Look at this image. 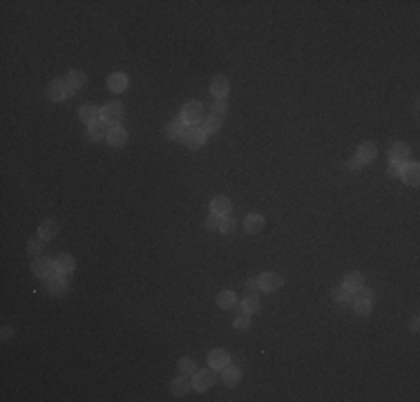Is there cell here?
<instances>
[{
	"mask_svg": "<svg viewBox=\"0 0 420 402\" xmlns=\"http://www.w3.org/2000/svg\"><path fill=\"white\" fill-rule=\"evenodd\" d=\"M259 284V290H264V293H273V290H277L281 286V277L275 275V272H262L257 279Z\"/></svg>",
	"mask_w": 420,
	"mask_h": 402,
	"instance_id": "6",
	"label": "cell"
},
{
	"mask_svg": "<svg viewBox=\"0 0 420 402\" xmlns=\"http://www.w3.org/2000/svg\"><path fill=\"white\" fill-rule=\"evenodd\" d=\"M219 125H221V119H217V116H208V119L201 121V130H204V134H214L219 130Z\"/></svg>",
	"mask_w": 420,
	"mask_h": 402,
	"instance_id": "27",
	"label": "cell"
},
{
	"mask_svg": "<svg viewBox=\"0 0 420 402\" xmlns=\"http://www.w3.org/2000/svg\"><path fill=\"white\" fill-rule=\"evenodd\" d=\"M217 304L221 308H232L235 306V293H230V290H223V293L217 295Z\"/></svg>",
	"mask_w": 420,
	"mask_h": 402,
	"instance_id": "28",
	"label": "cell"
},
{
	"mask_svg": "<svg viewBox=\"0 0 420 402\" xmlns=\"http://www.w3.org/2000/svg\"><path fill=\"white\" fill-rule=\"evenodd\" d=\"M400 168H402L400 163H391L389 165V174H391V177H400Z\"/></svg>",
	"mask_w": 420,
	"mask_h": 402,
	"instance_id": "40",
	"label": "cell"
},
{
	"mask_svg": "<svg viewBox=\"0 0 420 402\" xmlns=\"http://www.w3.org/2000/svg\"><path fill=\"white\" fill-rule=\"evenodd\" d=\"M357 299H373V290L360 288V290H357Z\"/></svg>",
	"mask_w": 420,
	"mask_h": 402,
	"instance_id": "39",
	"label": "cell"
},
{
	"mask_svg": "<svg viewBox=\"0 0 420 402\" xmlns=\"http://www.w3.org/2000/svg\"><path fill=\"white\" fill-rule=\"evenodd\" d=\"M71 94H74V89L67 85V80H52L47 87V96L52 101H63V98L71 96Z\"/></svg>",
	"mask_w": 420,
	"mask_h": 402,
	"instance_id": "3",
	"label": "cell"
},
{
	"mask_svg": "<svg viewBox=\"0 0 420 402\" xmlns=\"http://www.w3.org/2000/svg\"><path fill=\"white\" fill-rule=\"evenodd\" d=\"M400 177L405 179L409 186H418V179H420V168L418 163H407L400 168Z\"/></svg>",
	"mask_w": 420,
	"mask_h": 402,
	"instance_id": "8",
	"label": "cell"
},
{
	"mask_svg": "<svg viewBox=\"0 0 420 402\" xmlns=\"http://www.w3.org/2000/svg\"><path fill=\"white\" fill-rule=\"evenodd\" d=\"M241 308H244L246 313H255V311H259V297L257 295H248V297L241 302Z\"/></svg>",
	"mask_w": 420,
	"mask_h": 402,
	"instance_id": "29",
	"label": "cell"
},
{
	"mask_svg": "<svg viewBox=\"0 0 420 402\" xmlns=\"http://www.w3.org/2000/svg\"><path fill=\"white\" fill-rule=\"evenodd\" d=\"M375 154H378V150H375V145H373V143H369V141L362 143L360 150H357V156H360L362 161H373Z\"/></svg>",
	"mask_w": 420,
	"mask_h": 402,
	"instance_id": "26",
	"label": "cell"
},
{
	"mask_svg": "<svg viewBox=\"0 0 420 402\" xmlns=\"http://www.w3.org/2000/svg\"><path fill=\"white\" fill-rule=\"evenodd\" d=\"M190 384H192V380L188 378L186 373H181L177 380H172V393L174 396H183V393L190 389Z\"/></svg>",
	"mask_w": 420,
	"mask_h": 402,
	"instance_id": "20",
	"label": "cell"
},
{
	"mask_svg": "<svg viewBox=\"0 0 420 402\" xmlns=\"http://www.w3.org/2000/svg\"><path fill=\"white\" fill-rule=\"evenodd\" d=\"M9 335H11V326H4V329H2V339H9Z\"/></svg>",
	"mask_w": 420,
	"mask_h": 402,
	"instance_id": "42",
	"label": "cell"
},
{
	"mask_svg": "<svg viewBox=\"0 0 420 402\" xmlns=\"http://www.w3.org/2000/svg\"><path fill=\"white\" fill-rule=\"evenodd\" d=\"M210 210H212L214 214H219V217L230 214V199H228V197H214V199L210 201Z\"/></svg>",
	"mask_w": 420,
	"mask_h": 402,
	"instance_id": "13",
	"label": "cell"
},
{
	"mask_svg": "<svg viewBox=\"0 0 420 402\" xmlns=\"http://www.w3.org/2000/svg\"><path fill=\"white\" fill-rule=\"evenodd\" d=\"M105 121L103 119H98V121H94V123H89V130H87V134H89V138L92 141H101L103 136H105Z\"/></svg>",
	"mask_w": 420,
	"mask_h": 402,
	"instance_id": "22",
	"label": "cell"
},
{
	"mask_svg": "<svg viewBox=\"0 0 420 402\" xmlns=\"http://www.w3.org/2000/svg\"><path fill=\"white\" fill-rule=\"evenodd\" d=\"M235 226H237V223H235V219H232L230 214H223V217L219 219V230L226 232V235H230V232L235 230Z\"/></svg>",
	"mask_w": 420,
	"mask_h": 402,
	"instance_id": "30",
	"label": "cell"
},
{
	"mask_svg": "<svg viewBox=\"0 0 420 402\" xmlns=\"http://www.w3.org/2000/svg\"><path fill=\"white\" fill-rule=\"evenodd\" d=\"M235 326H237L239 331H246V329H248V326H250V313L241 311L239 315L235 317Z\"/></svg>",
	"mask_w": 420,
	"mask_h": 402,
	"instance_id": "32",
	"label": "cell"
},
{
	"mask_svg": "<svg viewBox=\"0 0 420 402\" xmlns=\"http://www.w3.org/2000/svg\"><path fill=\"white\" fill-rule=\"evenodd\" d=\"M373 308V299H357L355 302V313L357 315H369Z\"/></svg>",
	"mask_w": 420,
	"mask_h": 402,
	"instance_id": "31",
	"label": "cell"
},
{
	"mask_svg": "<svg viewBox=\"0 0 420 402\" xmlns=\"http://www.w3.org/2000/svg\"><path fill=\"white\" fill-rule=\"evenodd\" d=\"M411 331H418V317H414V320H411Z\"/></svg>",
	"mask_w": 420,
	"mask_h": 402,
	"instance_id": "43",
	"label": "cell"
},
{
	"mask_svg": "<svg viewBox=\"0 0 420 402\" xmlns=\"http://www.w3.org/2000/svg\"><path fill=\"white\" fill-rule=\"evenodd\" d=\"M183 121H172V123H168V128H165V134H168V138H172V141H177V138L183 136Z\"/></svg>",
	"mask_w": 420,
	"mask_h": 402,
	"instance_id": "25",
	"label": "cell"
},
{
	"mask_svg": "<svg viewBox=\"0 0 420 402\" xmlns=\"http://www.w3.org/2000/svg\"><path fill=\"white\" fill-rule=\"evenodd\" d=\"M264 230V217L262 214H250V217H246V232H250V235H257V232Z\"/></svg>",
	"mask_w": 420,
	"mask_h": 402,
	"instance_id": "19",
	"label": "cell"
},
{
	"mask_svg": "<svg viewBox=\"0 0 420 402\" xmlns=\"http://www.w3.org/2000/svg\"><path fill=\"white\" fill-rule=\"evenodd\" d=\"M27 250H29V255H38L40 250H43V244H40L38 239H34V241H29V244H27Z\"/></svg>",
	"mask_w": 420,
	"mask_h": 402,
	"instance_id": "37",
	"label": "cell"
},
{
	"mask_svg": "<svg viewBox=\"0 0 420 402\" xmlns=\"http://www.w3.org/2000/svg\"><path fill=\"white\" fill-rule=\"evenodd\" d=\"M221 380H223V384H226V387H235L237 380H239V369H237V366L226 364L221 369Z\"/></svg>",
	"mask_w": 420,
	"mask_h": 402,
	"instance_id": "18",
	"label": "cell"
},
{
	"mask_svg": "<svg viewBox=\"0 0 420 402\" xmlns=\"http://www.w3.org/2000/svg\"><path fill=\"white\" fill-rule=\"evenodd\" d=\"M183 145L186 147H192V150H197V147L204 145L206 141V134L201 128H195V125H188L186 130H183V136H181Z\"/></svg>",
	"mask_w": 420,
	"mask_h": 402,
	"instance_id": "1",
	"label": "cell"
},
{
	"mask_svg": "<svg viewBox=\"0 0 420 402\" xmlns=\"http://www.w3.org/2000/svg\"><path fill=\"white\" fill-rule=\"evenodd\" d=\"M181 121L188 125H197L199 121H204V107H201V103H197V101L186 103L183 112H181Z\"/></svg>",
	"mask_w": 420,
	"mask_h": 402,
	"instance_id": "2",
	"label": "cell"
},
{
	"mask_svg": "<svg viewBox=\"0 0 420 402\" xmlns=\"http://www.w3.org/2000/svg\"><path fill=\"white\" fill-rule=\"evenodd\" d=\"M214 382V373L210 369H204V371H197L195 378H192V387L197 389V391H206V389H210Z\"/></svg>",
	"mask_w": 420,
	"mask_h": 402,
	"instance_id": "7",
	"label": "cell"
},
{
	"mask_svg": "<svg viewBox=\"0 0 420 402\" xmlns=\"http://www.w3.org/2000/svg\"><path fill=\"white\" fill-rule=\"evenodd\" d=\"M54 266H56L58 275H70V272L74 270L76 262H74V257H70V255H61V257L54 262Z\"/></svg>",
	"mask_w": 420,
	"mask_h": 402,
	"instance_id": "14",
	"label": "cell"
},
{
	"mask_svg": "<svg viewBox=\"0 0 420 402\" xmlns=\"http://www.w3.org/2000/svg\"><path fill=\"white\" fill-rule=\"evenodd\" d=\"M208 362H210L212 369H223V366L230 362V357H228V353L223 351V348H214V351H210Z\"/></svg>",
	"mask_w": 420,
	"mask_h": 402,
	"instance_id": "12",
	"label": "cell"
},
{
	"mask_svg": "<svg viewBox=\"0 0 420 402\" xmlns=\"http://www.w3.org/2000/svg\"><path fill=\"white\" fill-rule=\"evenodd\" d=\"M219 214H214V212H210V217L206 219V228H210V230H212V228H219Z\"/></svg>",
	"mask_w": 420,
	"mask_h": 402,
	"instance_id": "36",
	"label": "cell"
},
{
	"mask_svg": "<svg viewBox=\"0 0 420 402\" xmlns=\"http://www.w3.org/2000/svg\"><path fill=\"white\" fill-rule=\"evenodd\" d=\"M212 112H214L212 116H217V119H221V116H226V114H228V103H226V98H217V103H214Z\"/></svg>",
	"mask_w": 420,
	"mask_h": 402,
	"instance_id": "33",
	"label": "cell"
},
{
	"mask_svg": "<svg viewBox=\"0 0 420 402\" xmlns=\"http://www.w3.org/2000/svg\"><path fill=\"white\" fill-rule=\"evenodd\" d=\"M246 286H248L250 290H257L259 288V284H257V279H246Z\"/></svg>",
	"mask_w": 420,
	"mask_h": 402,
	"instance_id": "41",
	"label": "cell"
},
{
	"mask_svg": "<svg viewBox=\"0 0 420 402\" xmlns=\"http://www.w3.org/2000/svg\"><path fill=\"white\" fill-rule=\"evenodd\" d=\"M362 163H364V161H362L360 156H353V159L349 161V168H351V170H360V168H362Z\"/></svg>",
	"mask_w": 420,
	"mask_h": 402,
	"instance_id": "38",
	"label": "cell"
},
{
	"mask_svg": "<svg viewBox=\"0 0 420 402\" xmlns=\"http://www.w3.org/2000/svg\"><path fill=\"white\" fill-rule=\"evenodd\" d=\"M344 288L347 290H360L362 288V275L360 272H349L347 277H344Z\"/></svg>",
	"mask_w": 420,
	"mask_h": 402,
	"instance_id": "24",
	"label": "cell"
},
{
	"mask_svg": "<svg viewBox=\"0 0 420 402\" xmlns=\"http://www.w3.org/2000/svg\"><path fill=\"white\" fill-rule=\"evenodd\" d=\"M101 116H103V121H105V123H110V125H119V123H121V119H123V105H121L119 101L107 103V105L101 110Z\"/></svg>",
	"mask_w": 420,
	"mask_h": 402,
	"instance_id": "4",
	"label": "cell"
},
{
	"mask_svg": "<svg viewBox=\"0 0 420 402\" xmlns=\"http://www.w3.org/2000/svg\"><path fill=\"white\" fill-rule=\"evenodd\" d=\"M107 87H110L112 92H123V89L128 87V76H125L123 71H116V74H112L110 78H107Z\"/></svg>",
	"mask_w": 420,
	"mask_h": 402,
	"instance_id": "15",
	"label": "cell"
},
{
	"mask_svg": "<svg viewBox=\"0 0 420 402\" xmlns=\"http://www.w3.org/2000/svg\"><path fill=\"white\" fill-rule=\"evenodd\" d=\"M47 290L52 295H63L67 290V275H54L47 279Z\"/></svg>",
	"mask_w": 420,
	"mask_h": 402,
	"instance_id": "9",
	"label": "cell"
},
{
	"mask_svg": "<svg viewBox=\"0 0 420 402\" xmlns=\"http://www.w3.org/2000/svg\"><path fill=\"white\" fill-rule=\"evenodd\" d=\"M333 299H338V302H342V304H349V302H351V290H347L344 286H340V288L333 290Z\"/></svg>",
	"mask_w": 420,
	"mask_h": 402,
	"instance_id": "34",
	"label": "cell"
},
{
	"mask_svg": "<svg viewBox=\"0 0 420 402\" xmlns=\"http://www.w3.org/2000/svg\"><path fill=\"white\" fill-rule=\"evenodd\" d=\"M31 270H34L38 277H43V279H49V277L56 275V266H54V262H49V259H45V257L36 259V262L31 264Z\"/></svg>",
	"mask_w": 420,
	"mask_h": 402,
	"instance_id": "5",
	"label": "cell"
},
{
	"mask_svg": "<svg viewBox=\"0 0 420 402\" xmlns=\"http://www.w3.org/2000/svg\"><path fill=\"white\" fill-rule=\"evenodd\" d=\"M228 89H230V85H228V78H223V76H217V78H212V83H210V92L217 98L226 96Z\"/></svg>",
	"mask_w": 420,
	"mask_h": 402,
	"instance_id": "16",
	"label": "cell"
},
{
	"mask_svg": "<svg viewBox=\"0 0 420 402\" xmlns=\"http://www.w3.org/2000/svg\"><path fill=\"white\" fill-rule=\"evenodd\" d=\"M195 369H197V366H195V362H192L190 357H183V360L179 362V371L186 373V375H192V373H195Z\"/></svg>",
	"mask_w": 420,
	"mask_h": 402,
	"instance_id": "35",
	"label": "cell"
},
{
	"mask_svg": "<svg viewBox=\"0 0 420 402\" xmlns=\"http://www.w3.org/2000/svg\"><path fill=\"white\" fill-rule=\"evenodd\" d=\"M407 159H409V147H407V143H402V141H398V143H393V147H391V161L393 163H407Z\"/></svg>",
	"mask_w": 420,
	"mask_h": 402,
	"instance_id": "11",
	"label": "cell"
},
{
	"mask_svg": "<svg viewBox=\"0 0 420 402\" xmlns=\"http://www.w3.org/2000/svg\"><path fill=\"white\" fill-rule=\"evenodd\" d=\"M38 235L43 237V239H54V237L58 235V226H56V221H52V219L43 221V223H40V228H38Z\"/></svg>",
	"mask_w": 420,
	"mask_h": 402,
	"instance_id": "23",
	"label": "cell"
},
{
	"mask_svg": "<svg viewBox=\"0 0 420 402\" xmlns=\"http://www.w3.org/2000/svg\"><path fill=\"white\" fill-rule=\"evenodd\" d=\"M85 83H87V76L83 74V71H78V69H71L70 74H67V85H70L71 89H80V87H85Z\"/></svg>",
	"mask_w": 420,
	"mask_h": 402,
	"instance_id": "17",
	"label": "cell"
},
{
	"mask_svg": "<svg viewBox=\"0 0 420 402\" xmlns=\"http://www.w3.org/2000/svg\"><path fill=\"white\" fill-rule=\"evenodd\" d=\"M107 141H110V145L121 147L125 141H128V132H125L121 125H114L112 130H107Z\"/></svg>",
	"mask_w": 420,
	"mask_h": 402,
	"instance_id": "10",
	"label": "cell"
},
{
	"mask_svg": "<svg viewBox=\"0 0 420 402\" xmlns=\"http://www.w3.org/2000/svg\"><path fill=\"white\" fill-rule=\"evenodd\" d=\"M78 116L83 121H87V123H94V121L101 119V110H98L96 105H83L78 110Z\"/></svg>",
	"mask_w": 420,
	"mask_h": 402,
	"instance_id": "21",
	"label": "cell"
}]
</instances>
